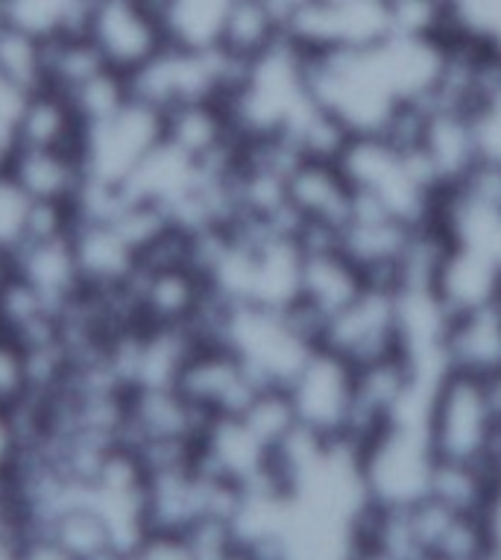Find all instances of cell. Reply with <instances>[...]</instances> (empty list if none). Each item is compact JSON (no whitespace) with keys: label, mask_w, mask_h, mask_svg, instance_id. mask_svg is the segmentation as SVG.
<instances>
[{"label":"cell","mask_w":501,"mask_h":560,"mask_svg":"<svg viewBox=\"0 0 501 560\" xmlns=\"http://www.w3.org/2000/svg\"><path fill=\"white\" fill-rule=\"evenodd\" d=\"M323 340V323L293 303L291 308L229 303L218 343L229 347L265 387H288Z\"/></svg>","instance_id":"6da1fadb"},{"label":"cell","mask_w":501,"mask_h":560,"mask_svg":"<svg viewBox=\"0 0 501 560\" xmlns=\"http://www.w3.org/2000/svg\"><path fill=\"white\" fill-rule=\"evenodd\" d=\"M358 200L399 218L408 226L434 221L440 185L417 150H405L384 136H352L338 159Z\"/></svg>","instance_id":"7a4b0ae2"},{"label":"cell","mask_w":501,"mask_h":560,"mask_svg":"<svg viewBox=\"0 0 501 560\" xmlns=\"http://www.w3.org/2000/svg\"><path fill=\"white\" fill-rule=\"evenodd\" d=\"M223 106L241 141L288 136L293 124L314 106L305 77V54L282 38L265 56L246 62L244 77Z\"/></svg>","instance_id":"3957f363"},{"label":"cell","mask_w":501,"mask_h":560,"mask_svg":"<svg viewBox=\"0 0 501 560\" xmlns=\"http://www.w3.org/2000/svg\"><path fill=\"white\" fill-rule=\"evenodd\" d=\"M246 62L220 47L167 45L129 77V92L147 106L164 112L188 103L226 101Z\"/></svg>","instance_id":"277c9868"},{"label":"cell","mask_w":501,"mask_h":560,"mask_svg":"<svg viewBox=\"0 0 501 560\" xmlns=\"http://www.w3.org/2000/svg\"><path fill=\"white\" fill-rule=\"evenodd\" d=\"M429 441L438 460L496 464L501 420L487 378L452 370L440 378L429 405Z\"/></svg>","instance_id":"5b68a950"},{"label":"cell","mask_w":501,"mask_h":560,"mask_svg":"<svg viewBox=\"0 0 501 560\" xmlns=\"http://www.w3.org/2000/svg\"><path fill=\"white\" fill-rule=\"evenodd\" d=\"M438 455L429 429L420 423H391L358 446V469L366 502L378 508H410L429 499Z\"/></svg>","instance_id":"8992f818"},{"label":"cell","mask_w":501,"mask_h":560,"mask_svg":"<svg viewBox=\"0 0 501 560\" xmlns=\"http://www.w3.org/2000/svg\"><path fill=\"white\" fill-rule=\"evenodd\" d=\"M164 138V115L138 97H129L109 118L82 129L80 156L89 183L103 188H124L138 165Z\"/></svg>","instance_id":"52a82bcc"},{"label":"cell","mask_w":501,"mask_h":560,"mask_svg":"<svg viewBox=\"0 0 501 560\" xmlns=\"http://www.w3.org/2000/svg\"><path fill=\"white\" fill-rule=\"evenodd\" d=\"M284 390L305 432L323 441H347L356 408V368L347 359L317 347Z\"/></svg>","instance_id":"ba28073f"},{"label":"cell","mask_w":501,"mask_h":560,"mask_svg":"<svg viewBox=\"0 0 501 560\" xmlns=\"http://www.w3.org/2000/svg\"><path fill=\"white\" fill-rule=\"evenodd\" d=\"M85 38L109 68L132 77L167 45L162 0H94Z\"/></svg>","instance_id":"9c48e42d"},{"label":"cell","mask_w":501,"mask_h":560,"mask_svg":"<svg viewBox=\"0 0 501 560\" xmlns=\"http://www.w3.org/2000/svg\"><path fill=\"white\" fill-rule=\"evenodd\" d=\"M319 347L338 352L352 368H364L399 352L396 291L387 285H366V291L323 326Z\"/></svg>","instance_id":"30bf717a"},{"label":"cell","mask_w":501,"mask_h":560,"mask_svg":"<svg viewBox=\"0 0 501 560\" xmlns=\"http://www.w3.org/2000/svg\"><path fill=\"white\" fill-rule=\"evenodd\" d=\"M141 326L191 329L211 300L209 279L191 261H144L129 282Z\"/></svg>","instance_id":"8fae6325"},{"label":"cell","mask_w":501,"mask_h":560,"mask_svg":"<svg viewBox=\"0 0 501 560\" xmlns=\"http://www.w3.org/2000/svg\"><path fill=\"white\" fill-rule=\"evenodd\" d=\"M176 390L197 411L214 420V417H235L244 411L258 390H265V385L229 347L200 343L176 378Z\"/></svg>","instance_id":"7c38bea8"},{"label":"cell","mask_w":501,"mask_h":560,"mask_svg":"<svg viewBox=\"0 0 501 560\" xmlns=\"http://www.w3.org/2000/svg\"><path fill=\"white\" fill-rule=\"evenodd\" d=\"M302 267H300V300L323 326L335 314L366 291V276L361 267L338 247V235L331 232H300Z\"/></svg>","instance_id":"4fadbf2b"},{"label":"cell","mask_w":501,"mask_h":560,"mask_svg":"<svg viewBox=\"0 0 501 560\" xmlns=\"http://www.w3.org/2000/svg\"><path fill=\"white\" fill-rule=\"evenodd\" d=\"M288 212L300 232H331L349 221L356 209V191L338 162L300 159L284 183Z\"/></svg>","instance_id":"5bb4252c"},{"label":"cell","mask_w":501,"mask_h":560,"mask_svg":"<svg viewBox=\"0 0 501 560\" xmlns=\"http://www.w3.org/2000/svg\"><path fill=\"white\" fill-rule=\"evenodd\" d=\"M197 464L241 490L273 481V446H267L244 417H214L197 446Z\"/></svg>","instance_id":"9a60e30c"},{"label":"cell","mask_w":501,"mask_h":560,"mask_svg":"<svg viewBox=\"0 0 501 560\" xmlns=\"http://www.w3.org/2000/svg\"><path fill=\"white\" fill-rule=\"evenodd\" d=\"M413 230L417 226H408L399 218L375 209L373 202L356 197V209L338 230V247L361 267V273L366 276L370 285L393 288L396 270H399V261L405 256V247H408Z\"/></svg>","instance_id":"2e32d148"},{"label":"cell","mask_w":501,"mask_h":560,"mask_svg":"<svg viewBox=\"0 0 501 560\" xmlns=\"http://www.w3.org/2000/svg\"><path fill=\"white\" fill-rule=\"evenodd\" d=\"M71 238L82 288H127L141 267V256L132 241L109 218H73Z\"/></svg>","instance_id":"e0dca14e"},{"label":"cell","mask_w":501,"mask_h":560,"mask_svg":"<svg viewBox=\"0 0 501 560\" xmlns=\"http://www.w3.org/2000/svg\"><path fill=\"white\" fill-rule=\"evenodd\" d=\"M10 176L38 206L71 209L89 185L77 148H15Z\"/></svg>","instance_id":"ac0fdd59"},{"label":"cell","mask_w":501,"mask_h":560,"mask_svg":"<svg viewBox=\"0 0 501 560\" xmlns=\"http://www.w3.org/2000/svg\"><path fill=\"white\" fill-rule=\"evenodd\" d=\"M410 150H417V156L431 171L440 191L464 183L469 171L478 165L469 115L446 106H426L420 138Z\"/></svg>","instance_id":"d6986e66"},{"label":"cell","mask_w":501,"mask_h":560,"mask_svg":"<svg viewBox=\"0 0 501 560\" xmlns=\"http://www.w3.org/2000/svg\"><path fill=\"white\" fill-rule=\"evenodd\" d=\"M12 276L47 296L50 303L68 305L82 291L80 267L73 253L71 226L62 232L33 235L12 253Z\"/></svg>","instance_id":"ffe728a7"},{"label":"cell","mask_w":501,"mask_h":560,"mask_svg":"<svg viewBox=\"0 0 501 560\" xmlns=\"http://www.w3.org/2000/svg\"><path fill=\"white\" fill-rule=\"evenodd\" d=\"M164 141L200 165H229L241 148L235 124L220 101L188 103L164 112Z\"/></svg>","instance_id":"44dd1931"},{"label":"cell","mask_w":501,"mask_h":560,"mask_svg":"<svg viewBox=\"0 0 501 560\" xmlns=\"http://www.w3.org/2000/svg\"><path fill=\"white\" fill-rule=\"evenodd\" d=\"M452 373L490 378L501 370V300L455 314L446 335Z\"/></svg>","instance_id":"7402d4cb"},{"label":"cell","mask_w":501,"mask_h":560,"mask_svg":"<svg viewBox=\"0 0 501 560\" xmlns=\"http://www.w3.org/2000/svg\"><path fill=\"white\" fill-rule=\"evenodd\" d=\"M434 291L452 314H464L496 303L501 294V258L481 253V249L452 244L446 261L440 267Z\"/></svg>","instance_id":"603a6c76"},{"label":"cell","mask_w":501,"mask_h":560,"mask_svg":"<svg viewBox=\"0 0 501 560\" xmlns=\"http://www.w3.org/2000/svg\"><path fill=\"white\" fill-rule=\"evenodd\" d=\"M94 0H0L3 24L47 45L65 36H82Z\"/></svg>","instance_id":"cb8c5ba5"},{"label":"cell","mask_w":501,"mask_h":560,"mask_svg":"<svg viewBox=\"0 0 501 560\" xmlns=\"http://www.w3.org/2000/svg\"><path fill=\"white\" fill-rule=\"evenodd\" d=\"M82 124L59 92L38 89L27 97L15 127V148H77Z\"/></svg>","instance_id":"d4e9b609"},{"label":"cell","mask_w":501,"mask_h":560,"mask_svg":"<svg viewBox=\"0 0 501 560\" xmlns=\"http://www.w3.org/2000/svg\"><path fill=\"white\" fill-rule=\"evenodd\" d=\"M284 38V27L265 0H235L226 15L218 47L241 62L265 56Z\"/></svg>","instance_id":"484cf974"},{"label":"cell","mask_w":501,"mask_h":560,"mask_svg":"<svg viewBox=\"0 0 501 560\" xmlns=\"http://www.w3.org/2000/svg\"><path fill=\"white\" fill-rule=\"evenodd\" d=\"M235 0H162L164 33L171 45L218 47Z\"/></svg>","instance_id":"4316f807"},{"label":"cell","mask_w":501,"mask_h":560,"mask_svg":"<svg viewBox=\"0 0 501 560\" xmlns=\"http://www.w3.org/2000/svg\"><path fill=\"white\" fill-rule=\"evenodd\" d=\"M448 27L443 38H466L501 56V0H446Z\"/></svg>","instance_id":"83f0119b"},{"label":"cell","mask_w":501,"mask_h":560,"mask_svg":"<svg viewBox=\"0 0 501 560\" xmlns=\"http://www.w3.org/2000/svg\"><path fill=\"white\" fill-rule=\"evenodd\" d=\"M0 71L30 92L45 83V45L0 21Z\"/></svg>","instance_id":"f1b7e54d"},{"label":"cell","mask_w":501,"mask_h":560,"mask_svg":"<svg viewBox=\"0 0 501 560\" xmlns=\"http://www.w3.org/2000/svg\"><path fill=\"white\" fill-rule=\"evenodd\" d=\"M36 202L21 191V185L7 174H0V249L15 253L30 235Z\"/></svg>","instance_id":"f546056e"},{"label":"cell","mask_w":501,"mask_h":560,"mask_svg":"<svg viewBox=\"0 0 501 560\" xmlns=\"http://www.w3.org/2000/svg\"><path fill=\"white\" fill-rule=\"evenodd\" d=\"M33 396V370L27 349L0 335V408H19Z\"/></svg>","instance_id":"4dcf8cb0"},{"label":"cell","mask_w":501,"mask_h":560,"mask_svg":"<svg viewBox=\"0 0 501 560\" xmlns=\"http://www.w3.org/2000/svg\"><path fill=\"white\" fill-rule=\"evenodd\" d=\"M30 94H33L30 89H24V85L0 71V136L15 141V127H19V118L24 106H27Z\"/></svg>","instance_id":"1f68e13d"},{"label":"cell","mask_w":501,"mask_h":560,"mask_svg":"<svg viewBox=\"0 0 501 560\" xmlns=\"http://www.w3.org/2000/svg\"><path fill=\"white\" fill-rule=\"evenodd\" d=\"M21 450H24V438H21V423L15 408H0V472L19 460Z\"/></svg>","instance_id":"d6a6232c"},{"label":"cell","mask_w":501,"mask_h":560,"mask_svg":"<svg viewBox=\"0 0 501 560\" xmlns=\"http://www.w3.org/2000/svg\"><path fill=\"white\" fill-rule=\"evenodd\" d=\"M24 560H73V558L71 555H65V551L59 549V546H54L50 540H45V537H36V540L27 546Z\"/></svg>","instance_id":"836d02e7"},{"label":"cell","mask_w":501,"mask_h":560,"mask_svg":"<svg viewBox=\"0 0 501 560\" xmlns=\"http://www.w3.org/2000/svg\"><path fill=\"white\" fill-rule=\"evenodd\" d=\"M265 3L276 12V15H279V21H282V27H284V24H288V21H291L296 12L308 7L311 0H265Z\"/></svg>","instance_id":"e575fe53"},{"label":"cell","mask_w":501,"mask_h":560,"mask_svg":"<svg viewBox=\"0 0 501 560\" xmlns=\"http://www.w3.org/2000/svg\"><path fill=\"white\" fill-rule=\"evenodd\" d=\"M12 153H15V141L7 136H0V174H7V171H10Z\"/></svg>","instance_id":"d590c367"},{"label":"cell","mask_w":501,"mask_h":560,"mask_svg":"<svg viewBox=\"0 0 501 560\" xmlns=\"http://www.w3.org/2000/svg\"><path fill=\"white\" fill-rule=\"evenodd\" d=\"M487 387H490V399L492 405H496V413H499V420H501V370L496 373V376L487 378Z\"/></svg>","instance_id":"8d00e7d4"},{"label":"cell","mask_w":501,"mask_h":560,"mask_svg":"<svg viewBox=\"0 0 501 560\" xmlns=\"http://www.w3.org/2000/svg\"><path fill=\"white\" fill-rule=\"evenodd\" d=\"M12 276V253H7V249H0V288H3V282Z\"/></svg>","instance_id":"74e56055"},{"label":"cell","mask_w":501,"mask_h":560,"mask_svg":"<svg viewBox=\"0 0 501 560\" xmlns=\"http://www.w3.org/2000/svg\"><path fill=\"white\" fill-rule=\"evenodd\" d=\"M420 560H446V558H438V555H426V558H420Z\"/></svg>","instance_id":"f35d334b"},{"label":"cell","mask_w":501,"mask_h":560,"mask_svg":"<svg viewBox=\"0 0 501 560\" xmlns=\"http://www.w3.org/2000/svg\"><path fill=\"white\" fill-rule=\"evenodd\" d=\"M3 476H7V472H0V485H3Z\"/></svg>","instance_id":"ab89813d"},{"label":"cell","mask_w":501,"mask_h":560,"mask_svg":"<svg viewBox=\"0 0 501 560\" xmlns=\"http://www.w3.org/2000/svg\"><path fill=\"white\" fill-rule=\"evenodd\" d=\"M499 300H501V294H499Z\"/></svg>","instance_id":"60d3db41"}]
</instances>
